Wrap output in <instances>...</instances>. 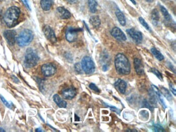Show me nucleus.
<instances>
[{
    "mask_svg": "<svg viewBox=\"0 0 176 132\" xmlns=\"http://www.w3.org/2000/svg\"><path fill=\"white\" fill-rule=\"evenodd\" d=\"M43 32L45 37L50 41L53 43H55L57 41L54 32L50 26L48 25H45L43 28Z\"/></svg>",
    "mask_w": 176,
    "mask_h": 132,
    "instance_id": "nucleus-10",
    "label": "nucleus"
},
{
    "mask_svg": "<svg viewBox=\"0 0 176 132\" xmlns=\"http://www.w3.org/2000/svg\"><path fill=\"white\" fill-rule=\"evenodd\" d=\"M89 87L92 90H93L94 92H96L97 93H99L100 92V89L94 83H91V84H89Z\"/></svg>",
    "mask_w": 176,
    "mask_h": 132,
    "instance_id": "nucleus-30",
    "label": "nucleus"
},
{
    "mask_svg": "<svg viewBox=\"0 0 176 132\" xmlns=\"http://www.w3.org/2000/svg\"><path fill=\"white\" fill-rule=\"evenodd\" d=\"M75 71L78 73H82V68L81 66V64L79 63H76L75 64Z\"/></svg>",
    "mask_w": 176,
    "mask_h": 132,
    "instance_id": "nucleus-29",
    "label": "nucleus"
},
{
    "mask_svg": "<svg viewBox=\"0 0 176 132\" xmlns=\"http://www.w3.org/2000/svg\"><path fill=\"white\" fill-rule=\"evenodd\" d=\"M130 1H131V2H132L133 4H134V5H135L136 4V3L135 1V0H130Z\"/></svg>",
    "mask_w": 176,
    "mask_h": 132,
    "instance_id": "nucleus-40",
    "label": "nucleus"
},
{
    "mask_svg": "<svg viewBox=\"0 0 176 132\" xmlns=\"http://www.w3.org/2000/svg\"><path fill=\"white\" fill-rule=\"evenodd\" d=\"M169 86H170V91L172 92V93L174 94V96H176V89H175V87H174V85L172 83H170V84H169Z\"/></svg>",
    "mask_w": 176,
    "mask_h": 132,
    "instance_id": "nucleus-32",
    "label": "nucleus"
},
{
    "mask_svg": "<svg viewBox=\"0 0 176 132\" xmlns=\"http://www.w3.org/2000/svg\"><path fill=\"white\" fill-rule=\"evenodd\" d=\"M53 100L55 103L61 108H66L67 106L66 102L62 99L61 97L57 94L53 96Z\"/></svg>",
    "mask_w": 176,
    "mask_h": 132,
    "instance_id": "nucleus-20",
    "label": "nucleus"
},
{
    "mask_svg": "<svg viewBox=\"0 0 176 132\" xmlns=\"http://www.w3.org/2000/svg\"><path fill=\"white\" fill-rule=\"evenodd\" d=\"M83 71L87 75L94 73L95 71V65L92 58L89 56H84L81 63Z\"/></svg>",
    "mask_w": 176,
    "mask_h": 132,
    "instance_id": "nucleus-5",
    "label": "nucleus"
},
{
    "mask_svg": "<svg viewBox=\"0 0 176 132\" xmlns=\"http://www.w3.org/2000/svg\"><path fill=\"white\" fill-rule=\"evenodd\" d=\"M39 57L37 53L32 48L27 49L24 58V65L27 68H32L37 64Z\"/></svg>",
    "mask_w": 176,
    "mask_h": 132,
    "instance_id": "nucleus-4",
    "label": "nucleus"
},
{
    "mask_svg": "<svg viewBox=\"0 0 176 132\" xmlns=\"http://www.w3.org/2000/svg\"><path fill=\"white\" fill-rule=\"evenodd\" d=\"M111 34L113 37L118 40L123 41L127 40V37L125 33H123L122 30L118 27H115L111 30Z\"/></svg>",
    "mask_w": 176,
    "mask_h": 132,
    "instance_id": "nucleus-11",
    "label": "nucleus"
},
{
    "mask_svg": "<svg viewBox=\"0 0 176 132\" xmlns=\"http://www.w3.org/2000/svg\"><path fill=\"white\" fill-rule=\"evenodd\" d=\"M0 132H5V130L1 127H0Z\"/></svg>",
    "mask_w": 176,
    "mask_h": 132,
    "instance_id": "nucleus-42",
    "label": "nucleus"
},
{
    "mask_svg": "<svg viewBox=\"0 0 176 132\" xmlns=\"http://www.w3.org/2000/svg\"><path fill=\"white\" fill-rule=\"evenodd\" d=\"M153 129H154V131H156V132H163L164 131V130L163 129V127L161 126L157 125V124L154 125Z\"/></svg>",
    "mask_w": 176,
    "mask_h": 132,
    "instance_id": "nucleus-31",
    "label": "nucleus"
},
{
    "mask_svg": "<svg viewBox=\"0 0 176 132\" xmlns=\"http://www.w3.org/2000/svg\"><path fill=\"white\" fill-rule=\"evenodd\" d=\"M36 132H42V130L40 128H38V129H36Z\"/></svg>",
    "mask_w": 176,
    "mask_h": 132,
    "instance_id": "nucleus-39",
    "label": "nucleus"
},
{
    "mask_svg": "<svg viewBox=\"0 0 176 132\" xmlns=\"http://www.w3.org/2000/svg\"><path fill=\"white\" fill-rule=\"evenodd\" d=\"M56 12L58 13V16L61 19H69L71 16L70 12L63 7H58L56 10Z\"/></svg>",
    "mask_w": 176,
    "mask_h": 132,
    "instance_id": "nucleus-15",
    "label": "nucleus"
},
{
    "mask_svg": "<svg viewBox=\"0 0 176 132\" xmlns=\"http://www.w3.org/2000/svg\"><path fill=\"white\" fill-rule=\"evenodd\" d=\"M0 98H1V99L2 100V102L4 103V104H5V105L8 107H11V105H10V103L6 100L5 98H4L2 95H0Z\"/></svg>",
    "mask_w": 176,
    "mask_h": 132,
    "instance_id": "nucleus-34",
    "label": "nucleus"
},
{
    "mask_svg": "<svg viewBox=\"0 0 176 132\" xmlns=\"http://www.w3.org/2000/svg\"><path fill=\"white\" fill-rule=\"evenodd\" d=\"M152 88L154 92L156 93V96L157 97V99L159 100V101H160L161 104H162L163 107L166 109L167 106L166 105V104H165V101L164 100L162 94L159 91V89L157 88V86L154 85H152Z\"/></svg>",
    "mask_w": 176,
    "mask_h": 132,
    "instance_id": "nucleus-16",
    "label": "nucleus"
},
{
    "mask_svg": "<svg viewBox=\"0 0 176 132\" xmlns=\"http://www.w3.org/2000/svg\"><path fill=\"white\" fill-rule=\"evenodd\" d=\"M149 99L150 103L152 105H156L157 103V97L156 96V93L153 90L152 88L151 90H150L149 92Z\"/></svg>",
    "mask_w": 176,
    "mask_h": 132,
    "instance_id": "nucleus-26",
    "label": "nucleus"
},
{
    "mask_svg": "<svg viewBox=\"0 0 176 132\" xmlns=\"http://www.w3.org/2000/svg\"><path fill=\"white\" fill-rule=\"evenodd\" d=\"M41 72L45 76L47 77L51 76L56 72V68L52 64H44L41 67Z\"/></svg>",
    "mask_w": 176,
    "mask_h": 132,
    "instance_id": "nucleus-7",
    "label": "nucleus"
},
{
    "mask_svg": "<svg viewBox=\"0 0 176 132\" xmlns=\"http://www.w3.org/2000/svg\"><path fill=\"white\" fill-rule=\"evenodd\" d=\"M134 69L138 75H143L145 74L144 67L142 61L140 59L135 58L134 59Z\"/></svg>",
    "mask_w": 176,
    "mask_h": 132,
    "instance_id": "nucleus-13",
    "label": "nucleus"
},
{
    "mask_svg": "<svg viewBox=\"0 0 176 132\" xmlns=\"http://www.w3.org/2000/svg\"><path fill=\"white\" fill-rule=\"evenodd\" d=\"M151 18L152 24L154 26L158 25L160 20V16L159 11H157V10L154 9L152 10L151 14Z\"/></svg>",
    "mask_w": 176,
    "mask_h": 132,
    "instance_id": "nucleus-19",
    "label": "nucleus"
},
{
    "mask_svg": "<svg viewBox=\"0 0 176 132\" xmlns=\"http://www.w3.org/2000/svg\"><path fill=\"white\" fill-rule=\"evenodd\" d=\"M108 69H109V66H108V65H105V64L103 65V66H102V69L104 71H106L108 70Z\"/></svg>",
    "mask_w": 176,
    "mask_h": 132,
    "instance_id": "nucleus-37",
    "label": "nucleus"
},
{
    "mask_svg": "<svg viewBox=\"0 0 176 132\" xmlns=\"http://www.w3.org/2000/svg\"><path fill=\"white\" fill-rule=\"evenodd\" d=\"M76 89L75 87H70L62 90V95L65 99L71 100L75 98L76 95Z\"/></svg>",
    "mask_w": 176,
    "mask_h": 132,
    "instance_id": "nucleus-12",
    "label": "nucleus"
},
{
    "mask_svg": "<svg viewBox=\"0 0 176 132\" xmlns=\"http://www.w3.org/2000/svg\"><path fill=\"white\" fill-rule=\"evenodd\" d=\"M115 66L117 73L120 75H129L131 65L128 58L122 53H118L115 58Z\"/></svg>",
    "mask_w": 176,
    "mask_h": 132,
    "instance_id": "nucleus-1",
    "label": "nucleus"
},
{
    "mask_svg": "<svg viewBox=\"0 0 176 132\" xmlns=\"http://www.w3.org/2000/svg\"><path fill=\"white\" fill-rule=\"evenodd\" d=\"M82 31L81 28H69L66 32V38L69 42H73L77 40L78 33Z\"/></svg>",
    "mask_w": 176,
    "mask_h": 132,
    "instance_id": "nucleus-6",
    "label": "nucleus"
},
{
    "mask_svg": "<svg viewBox=\"0 0 176 132\" xmlns=\"http://www.w3.org/2000/svg\"><path fill=\"white\" fill-rule=\"evenodd\" d=\"M52 3V0H41V7L45 11H48L51 8Z\"/></svg>",
    "mask_w": 176,
    "mask_h": 132,
    "instance_id": "nucleus-21",
    "label": "nucleus"
},
{
    "mask_svg": "<svg viewBox=\"0 0 176 132\" xmlns=\"http://www.w3.org/2000/svg\"><path fill=\"white\" fill-rule=\"evenodd\" d=\"M22 2H23V3L24 4L25 6L27 7V8H28V10H31V8H30V5L28 4V1H27V0H21Z\"/></svg>",
    "mask_w": 176,
    "mask_h": 132,
    "instance_id": "nucleus-36",
    "label": "nucleus"
},
{
    "mask_svg": "<svg viewBox=\"0 0 176 132\" xmlns=\"http://www.w3.org/2000/svg\"><path fill=\"white\" fill-rule=\"evenodd\" d=\"M88 4L91 13H95L97 11L98 3L96 0H88Z\"/></svg>",
    "mask_w": 176,
    "mask_h": 132,
    "instance_id": "nucleus-22",
    "label": "nucleus"
},
{
    "mask_svg": "<svg viewBox=\"0 0 176 132\" xmlns=\"http://www.w3.org/2000/svg\"><path fill=\"white\" fill-rule=\"evenodd\" d=\"M4 36L8 45H14L16 42V32L14 30H6L4 32Z\"/></svg>",
    "mask_w": 176,
    "mask_h": 132,
    "instance_id": "nucleus-9",
    "label": "nucleus"
},
{
    "mask_svg": "<svg viewBox=\"0 0 176 132\" xmlns=\"http://www.w3.org/2000/svg\"><path fill=\"white\" fill-rule=\"evenodd\" d=\"M116 16L119 23L122 26H125L126 24V18L123 13L119 10H117L115 12Z\"/></svg>",
    "mask_w": 176,
    "mask_h": 132,
    "instance_id": "nucleus-18",
    "label": "nucleus"
},
{
    "mask_svg": "<svg viewBox=\"0 0 176 132\" xmlns=\"http://www.w3.org/2000/svg\"><path fill=\"white\" fill-rule=\"evenodd\" d=\"M139 20L140 22V24H141L147 30H148L149 31L151 32L150 28L149 26L148 25V24L146 22L145 19L142 17H140L139 18Z\"/></svg>",
    "mask_w": 176,
    "mask_h": 132,
    "instance_id": "nucleus-27",
    "label": "nucleus"
},
{
    "mask_svg": "<svg viewBox=\"0 0 176 132\" xmlns=\"http://www.w3.org/2000/svg\"><path fill=\"white\" fill-rule=\"evenodd\" d=\"M128 35L137 44H140L143 40V35L140 32L138 31L134 28H129L126 30Z\"/></svg>",
    "mask_w": 176,
    "mask_h": 132,
    "instance_id": "nucleus-8",
    "label": "nucleus"
},
{
    "mask_svg": "<svg viewBox=\"0 0 176 132\" xmlns=\"http://www.w3.org/2000/svg\"><path fill=\"white\" fill-rule=\"evenodd\" d=\"M161 11L162 12V14L163 15L164 17L165 18V20L166 22H168V23H171V20H172V18H171V16L170 15V14L168 13V11H167L166 9L163 6H161Z\"/></svg>",
    "mask_w": 176,
    "mask_h": 132,
    "instance_id": "nucleus-23",
    "label": "nucleus"
},
{
    "mask_svg": "<svg viewBox=\"0 0 176 132\" xmlns=\"http://www.w3.org/2000/svg\"><path fill=\"white\" fill-rule=\"evenodd\" d=\"M161 92L165 98H166L168 101H170L173 100V96L170 91L165 87H162L160 89Z\"/></svg>",
    "mask_w": 176,
    "mask_h": 132,
    "instance_id": "nucleus-24",
    "label": "nucleus"
},
{
    "mask_svg": "<svg viewBox=\"0 0 176 132\" xmlns=\"http://www.w3.org/2000/svg\"><path fill=\"white\" fill-rule=\"evenodd\" d=\"M150 71H151L152 73H153L155 75L157 76L159 79H160L161 81L163 80V76H162V74H161V73L159 72V70H157V69L153 68H151V69H150Z\"/></svg>",
    "mask_w": 176,
    "mask_h": 132,
    "instance_id": "nucleus-28",
    "label": "nucleus"
},
{
    "mask_svg": "<svg viewBox=\"0 0 176 132\" xmlns=\"http://www.w3.org/2000/svg\"><path fill=\"white\" fill-rule=\"evenodd\" d=\"M89 23L96 29H98L101 25L100 18L98 16H92L89 19Z\"/></svg>",
    "mask_w": 176,
    "mask_h": 132,
    "instance_id": "nucleus-17",
    "label": "nucleus"
},
{
    "mask_svg": "<svg viewBox=\"0 0 176 132\" xmlns=\"http://www.w3.org/2000/svg\"><path fill=\"white\" fill-rule=\"evenodd\" d=\"M34 38L33 32L28 29H25L21 32L17 38L18 44L20 47L28 45L33 40Z\"/></svg>",
    "mask_w": 176,
    "mask_h": 132,
    "instance_id": "nucleus-3",
    "label": "nucleus"
},
{
    "mask_svg": "<svg viewBox=\"0 0 176 132\" xmlns=\"http://www.w3.org/2000/svg\"><path fill=\"white\" fill-rule=\"evenodd\" d=\"M114 85L120 93L125 94L127 87L126 82L125 81L122 79H117Z\"/></svg>",
    "mask_w": 176,
    "mask_h": 132,
    "instance_id": "nucleus-14",
    "label": "nucleus"
},
{
    "mask_svg": "<svg viewBox=\"0 0 176 132\" xmlns=\"http://www.w3.org/2000/svg\"><path fill=\"white\" fill-rule=\"evenodd\" d=\"M67 2H69L70 3H75L77 2V0H66Z\"/></svg>",
    "mask_w": 176,
    "mask_h": 132,
    "instance_id": "nucleus-38",
    "label": "nucleus"
},
{
    "mask_svg": "<svg viewBox=\"0 0 176 132\" xmlns=\"http://www.w3.org/2000/svg\"><path fill=\"white\" fill-rule=\"evenodd\" d=\"M143 105L144 106H145V107H147V108L150 109V110L152 109V106L150 105V103H148V101L146 100H144L143 101Z\"/></svg>",
    "mask_w": 176,
    "mask_h": 132,
    "instance_id": "nucleus-33",
    "label": "nucleus"
},
{
    "mask_svg": "<svg viewBox=\"0 0 176 132\" xmlns=\"http://www.w3.org/2000/svg\"><path fill=\"white\" fill-rule=\"evenodd\" d=\"M107 107H109V109H111V110H113V111H114V112H116L117 113H120V110H119L118 109H117L116 107H114V106H111L107 105H105Z\"/></svg>",
    "mask_w": 176,
    "mask_h": 132,
    "instance_id": "nucleus-35",
    "label": "nucleus"
},
{
    "mask_svg": "<svg viewBox=\"0 0 176 132\" xmlns=\"http://www.w3.org/2000/svg\"><path fill=\"white\" fill-rule=\"evenodd\" d=\"M145 1L148 3H152L154 0H145Z\"/></svg>",
    "mask_w": 176,
    "mask_h": 132,
    "instance_id": "nucleus-41",
    "label": "nucleus"
},
{
    "mask_svg": "<svg viewBox=\"0 0 176 132\" xmlns=\"http://www.w3.org/2000/svg\"><path fill=\"white\" fill-rule=\"evenodd\" d=\"M151 53H152L153 55L156 57V58L157 60H159V61H163L164 59V57L162 53H161L159 50H157L155 48H151Z\"/></svg>",
    "mask_w": 176,
    "mask_h": 132,
    "instance_id": "nucleus-25",
    "label": "nucleus"
},
{
    "mask_svg": "<svg viewBox=\"0 0 176 132\" xmlns=\"http://www.w3.org/2000/svg\"><path fill=\"white\" fill-rule=\"evenodd\" d=\"M20 15V10L16 6H11L7 10L4 17V20L7 26L11 28L17 23Z\"/></svg>",
    "mask_w": 176,
    "mask_h": 132,
    "instance_id": "nucleus-2",
    "label": "nucleus"
}]
</instances>
